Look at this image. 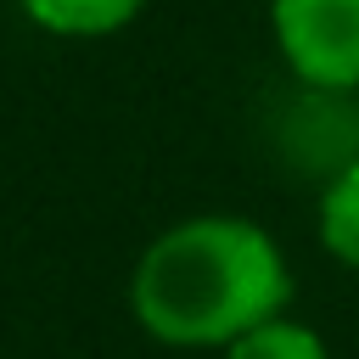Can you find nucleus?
<instances>
[{
  "mask_svg": "<svg viewBox=\"0 0 359 359\" xmlns=\"http://www.w3.org/2000/svg\"><path fill=\"white\" fill-rule=\"evenodd\" d=\"M297 280L280 241L241 213H196L151 236L129 275V309L168 348H230L286 314Z\"/></svg>",
  "mask_w": 359,
  "mask_h": 359,
  "instance_id": "nucleus-1",
  "label": "nucleus"
},
{
  "mask_svg": "<svg viewBox=\"0 0 359 359\" xmlns=\"http://www.w3.org/2000/svg\"><path fill=\"white\" fill-rule=\"evenodd\" d=\"M269 28L309 90H359V0H269Z\"/></svg>",
  "mask_w": 359,
  "mask_h": 359,
  "instance_id": "nucleus-2",
  "label": "nucleus"
},
{
  "mask_svg": "<svg viewBox=\"0 0 359 359\" xmlns=\"http://www.w3.org/2000/svg\"><path fill=\"white\" fill-rule=\"evenodd\" d=\"M314 230H320V247L342 269L359 275V157L325 174L320 208H314Z\"/></svg>",
  "mask_w": 359,
  "mask_h": 359,
  "instance_id": "nucleus-3",
  "label": "nucleus"
},
{
  "mask_svg": "<svg viewBox=\"0 0 359 359\" xmlns=\"http://www.w3.org/2000/svg\"><path fill=\"white\" fill-rule=\"evenodd\" d=\"M45 34H62V39H101V34H118L123 22H135L146 11V0H17Z\"/></svg>",
  "mask_w": 359,
  "mask_h": 359,
  "instance_id": "nucleus-4",
  "label": "nucleus"
},
{
  "mask_svg": "<svg viewBox=\"0 0 359 359\" xmlns=\"http://www.w3.org/2000/svg\"><path fill=\"white\" fill-rule=\"evenodd\" d=\"M224 359H331V348L314 325H303L292 314H275V320L252 325L247 337H236L224 348Z\"/></svg>",
  "mask_w": 359,
  "mask_h": 359,
  "instance_id": "nucleus-5",
  "label": "nucleus"
}]
</instances>
